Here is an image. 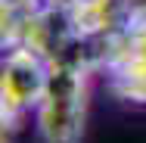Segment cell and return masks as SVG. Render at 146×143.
Returning <instances> with one entry per match:
<instances>
[{"label":"cell","instance_id":"obj_4","mask_svg":"<svg viewBox=\"0 0 146 143\" xmlns=\"http://www.w3.org/2000/svg\"><path fill=\"white\" fill-rule=\"evenodd\" d=\"M50 0H0V37L3 50L19 47L28 37L31 25L50 9Z\"/></svg>","mask_w":146,"mask_h":143},{"label":"cell","instance_id":"obj_3","mask_svg":"<svg viewBox=\"0 0 146 143\" xmlns=\"http://www.w3.org/2000/svg\"><path fill=\"white\" fill-rule=\"evenodd\" d=\"M96 65L109 75V90L118 100L146 106V47L134 44L124 31H115L103 44Z\"/></svg>","mask_w":146,"mask_h":143},{"label":"cell","instance_id":"obj_2","mask_svg":"<svg viewBox=\"0 0 146 143\" xmlns=\"http://www.w3.org/2000/svg\"><path fill=\"white\" fill-rule=\"evenodd\" d=\"M53 72V59L44 53L31 50V47H9V53L3 59V72H0V115H3V128L13 124L19 115L28 109H37L47 81Z\"/></svg>","mask_w":146,"mask_h":143},{"label":"cell","instance_id":"obj_5","mask_svg":"<svg viewBox=\"0 0 146 143\" xmlns=\"http://www.w3.org/2000/svg\"><path fill=\"white\" fill-rule=\"evenodd\" d=\"M127 3H131V6H134V3H143V0H127Z\"/></svg>","mask_w":146,"mask_h":143},{"label":"cell","instance_id":"obj_1","mask_svg":"<svg viewBox=\"0 0 146 143\" xmlns=\"http://www.w3.org/2000/svg\"><path fill=\"white\" fill-rule=\"evenodd\" d=\"M93 69L84 56H65L53 62L47 90L37 103V134L44 143H81L87 121V72Z\"/></svg>","mask_w":146,"mask_h":143}]
</instances>
